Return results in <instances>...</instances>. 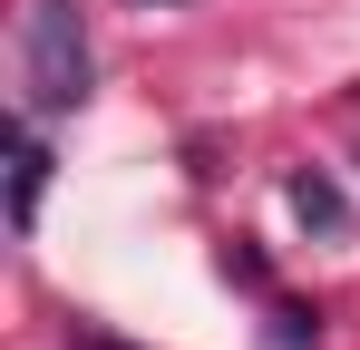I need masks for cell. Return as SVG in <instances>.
<instances>
[{
  "mask_svg": "<svg viewBox=\"0 0 360 350\" xmlns=\"http://www.w3.org/2000/svg\"><path fill=\"white\" fill-rule=\"evenodd\" d=\"M78 350H127V341H108V331H78Z\"/></svg>",
  "mask_w": 360,
  "mask_h": 350,
  "instance_id": "8992f818",
  "label": "cell"
},
{
  "mask_svg": "<svg viewBox=\"0 0 360 350\" xmlns=\"http://www.w3.org/2000/svg\"><path fill=\"white\" fill-rule=\"evenodd\" d=\"M224 273H234L243 292H263V283H273V273H263V253H253V243H224Z\"/></svg>",
  "mask_w": 360,
  "mask_h": 350,
  "instance_id": "5b68a950",
  "label": "cell"
},
{
  "mask_svg": "<svg viewBox=\"0 0 360 350\" xmlns=\"http://www.w3.org/2000/svg\"><path fill=\"white\" fill-rule=\"evenodd\" d=\"M39 195H49V146H39V108L10 117V224H39Z\"/></svg>",
  "mask_w": 360,
  "mask_h": 350,
  "instance_id": "7a4b0ae2",
  "label": "cell"
},
{
  "mask_svg": "<svg viewBox=\"0 0 360 350\" xmlns=\"http://www.w3.org/2000/svg\"><path fill=\"white\" fill-rule=\"evenodd\" d=\"M273 341L283 350H321V311L311 302H273Z\"/></svg>",
  "mask_w": 360,
  "mask_h": 350,
  "instance_id": "277c9868",
  "label": "cell"
},
{
  "mask_svg": "<svg viewBox=\"0 0 360 350\" xmlns=\"http://www.w3.org/2000/svg\"><path fill=\"white\" fill-rule=\"evenodd\" d=\"M20 78H30V108H39V117L88 108L98 58H88V20H78V0H30V30H20Z\"/></svg>",
  "mask_w": 360,
  "mask_h": 350,
  "instance_id": "6da1fadb",
  "label": "cell"
},
{
  "mask_svg": "<svg viewBox=\"0 0 360 350\" xmlns=\"http://www.w3.org/2000/svg\"><path fill=\"white\" fill-rule=\"evenodd\" d=\"M292 214H302L311 233H341V185H331V175H311V166H302V175H292Z\"/></svg>",
  "mask_w": 360,
  "mask_h": 350,
  "instance_id": "3957f363",
  "label": "cell"
}]
</instances>
